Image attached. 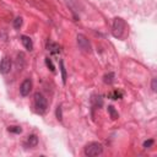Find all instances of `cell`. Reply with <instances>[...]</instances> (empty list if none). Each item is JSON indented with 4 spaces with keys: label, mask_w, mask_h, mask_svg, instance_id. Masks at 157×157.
Instances as JSON below:
<instances>
[{
    "label": "cell",
    "mask_w": 157,
    "mask_h": 157,
    "mask_svg": "<svg viewBox=\"0 0 157 157\" xmlns=\"http://www.w3.org/2000/svg\"><path fill=\"white\" fill-rule=\"evenodd\" d=\"M84 152H85V155L88 156V157H96V156L102 155V152H103V146H102L99 142L92 141V142H88V144L85 146Z\"/></svg>",
    "instance_id": "6da1fadb"
},
{
    "label": "cell",
    "mask_w": 157,
    "mask_h": 157,
    "mask_svg": "<svg viewBox=\"0 0 157 157\" xmlns=\"http://www.w3.org/2000/svg\"><path fill=\"white\" fill-rule=\"evenodd\" d=\"M34 108H36V111L39 114H43L47 111V108H48L47 98L42 93H39V92L34 93Z\"/></svg>",
    "instance_id": "7a4b0ae2"
},
{
    "label": "cell",
    "mask_w": 157,
    "mask_h": 157,
    "mask_svg": "<svg viewBox=\"0 0 157 157\" xmlns=\"http://www.w3.org/2000/svg\"><path fill=\"white\" fill-rule=\"evenodd\" d=\"M124 30H125V22L123 19L120 17H116L114 21H113V25H112V33L116 38H120L124 33Z\"/></svg>",
    "instance_id": "3957f363"
},
{
    "label": "cell",
    "mask_w": 157,
    "mask_h": 157,
    "mask_svg": "<svg viewBox=\"0 0 157 157\" xmlns=\"http://www.w3.org/2000/svg\"><path fill=\"white\" fill-rule=\"evenodd\" d=\"M76 41H77V45H79V48L81 50L90 53V52H91V43H90V41L84 34H77Z\"/></svg>",
    "instance_id": "277c9868"
},
{
    "label": "cell",
    "mask_w": 157,
    "mask_h": 157,
    "mask_svg": "<svg viewBox=\"0 0 157 157\" xmlns=\"http://www.w3.org/2000/svg\"><path fill=\"white\" fill-rule=\"evenodd\" d=\"M31 90H32V81H31L30 79H26V80L21 84V86H20V95H21L22 97H27V96L30 95Z\"/></svg>",
    "instance_id": "5b68a950"
},
{
    "label": "cell",
    "mask_w": 157,
    "mask_h": 157,
    "mask_svg": "<svg viewBox=\"0 0 157 157\" xmlns=\"http://www.w3.org/2000/svg\"><path fill=\"white\" fill-rule=\"evenodd\" d=\"M11 66H12V62H11V59L9 58V57H5L3 60H2V63H0V73L2 74H9L10 73V70H11Z\"/></svg>",
    "instance_id": "8992f818"
},
{
    "label": "cell",
    "mask_w": 157,
    "mask_h": 157,
    "mask_svg": "<svg viewBox=\"0 0 157 157\" xmlns=\"http://www.w3.org/2000/svg\"><path fill=\"white\" fill-rule=\"evenodd\" d=\"M37 144H38V137H37V135L32 134V135L27 136V139H26V141H25L23 145H25L26 147H36Z\"/></svg>",
    "instance_id": "52a82bcc"
},
{
    "label": "cell",
    "mask_w": 157,
    "mask_h": 157,
    "mask_svg": "<svg viewBox=\"0 0 157 157\" xmlns=\"http://www.w3.org/2000/svg\"><path fill=\"white\" fill-rule=\"evenodd\" d=\"M47 49L49 50V53H52V54H58L60 52V45L54 43V42H48Z\"/></svg>",
    "instance_id": "ba28073f"
},
{
    "label": "cell",
    "mask_w": 157,
    "mask_h": 157,
    "mask_svg": "<svg viewBox=\"0 0 157 157\" xmlns=\"http://www.w3.org/2000/svg\"><path fill=\"white\" fill-rule=\"evenodd\" d=\"M21 42H22V44H23V47L27 49V50H32L33 49V42H32V39L28 37V36H21Z\"/></svg>",
    "instance_id": "9c48e42d"
},
{
    "label": "cell",
    "mask_w": 157,
    "mask_h": 157,
    "mask_svg": "<svg viewBox=\"0 0 157 157\" xmlns=\"http://www.w3.org/2000/svg\"><path fill=\"white\" fill-rule=\"evenodd\" d=\"M108 97H109L111 99H120V98L123 97V92H122V91H118V90H116V91L111 92V93L108 95Z\"/></svg>",
    "instance_id": "30bf717a"
},
{
    "label": "cell",
    "mask_w": 157,
    "mask_h": 157,
    "mask_svg": "<svg viewBox=\"0 0 157 157\" xmlns=\"http://www.w3.org/2000/svg\"><path fill=\"white\" fill-rule=\"evenodd\" d=\"M106 84H108V85H111V84H113V81H114V74L113 73H108L107 75H104V80H103Z\"/></svg>",
    "instance_id": "8fae6325"
},
{
    "label": "cell",
    "mask_w": 157,
    "mask_h": 157,
    "mask_svg": "<svg viewBox=\"0 0 157 157\" xmlns=\"http://www.w3.org/2000/svg\"><path fill=\"white\" fill-rule=\"evenodd\" d=\"M108 113L111 114V118H112L113 120H116V119L118 118V112L114 109L113 106H109V107H108Z\"/></svg>",
    "instance_id": "7c38bea8"
},
{
    "label": "cell",
    "mask_w": 157,
    "mask_h": 157,
    "mask_svg": "<svg viewBox=\"0 0 157 157\" xmlns=\"http://www.w3.org/2000/svg\"><path fill=\"white\" fill-rule=\"evenodd\" d=\"M92 103H93V107L96 108V107H101L102 106V98H101V96H98V97H93L92 98Z\"/></svg>",
    "instance_id": "4fadbf2b"
},
{
    "label": "cell",
    "mask_w": 157,
    "mask_h": 157,
    "mask_svg": "<svg viewBox=\"0 0 157 157\" xmlns=\"http://www.w3.org/2000/svg\"><path fill=\"white\" fill-rule=\"evenodd\" d=\"M21 26H22V17H16V19L14 20V27H15L16 30H19Z\"/></svg>",
    "instance_id": "5bb4252c"
},
{
    "label": "cell",
    "mask_w": 157,
    "mask_h": 157,
    "mask_svg": "<svg viewBox=\"0 0 157 157\" xmlns=\"http://www.w3.org/2000/svg\"><path fill=\"white\" fill-rule=\"evenodd\" d=\"M60 70H62V77H63V82L65 84L66 82V71H65V68H64V63L60 62Z\"/></svg>",
    "instance_id": "9a60e30c"
},
{
    "label": "cell",
    "mask_w": 157,
    "mask_h": 157,
    "mask_svg": "<svg viewBox=\"0 0 157 157\" xmlns=\"http://www.w3.org/2000/svg\"><path fill=\"white\" fill-rule=\"evenodd\" d=\"M8 130L10 133H14V134H21V131H22V129L20 127H9Z\"/></svg>",
    "instance_id": "2e32d148"
},
{
    "label": "cell",
    "mask_w": 157,
    "mask_h": 157,
    "mask_svg": "<svg viewBox=\"0 0 157 157\" xmlns=\"http://www.w3.org/2000/svg\"><path fill=\"white\" fill-rule=\"evenodd\" d=\"M45 64H47V66L50 69V71H55V68H54V65H53V63H52V60L49 59V58H45Z\"/></svg>",
    "instance_id": "e0dca14e"
},
{
    "label": "cell",
    "mask_w": 157,
    "mask_h": 157,
    "mask_svg": "<svg viewBox=\"0 0 157 157\" xmlns=\"http://www.w3.org/2000/svg\"><path fill=\"white\" fill-rule=\"evenodd\" d=\"M152 145H153V140H152V139L146 140V141L144 142V147H145V148H148V147H151Z\"/></svg>",
    "instance_id": "ac0fdd59"
},
{
    "label": "cell",
    "mask_w": 157,
    "mask_h": 157,
    "mask_svg": "<svg viewBox=\"0 0 157 157\" xmlns=\"http://www.w3.org/2000/svg\"><path fill=\"white\" fill-rule=\"evenodd\" d=\"M57 118H58L59 120L63 119V116H62V107H60V106H58V108H57Z\"/></svg>",
    "instance_id": "d6986e66"
},
{
    "label": "cell",
    "mask_w": 157,
    "mask_h": 157,
    "mask_svg": "<svg viewBox=\"0 0 157 157\" xmlns=\"http://www.w3.org/2000/svg\"><path fill=\"white\" fill-rule=\"evenodd\" d=\"M151 87H152V91H156V79L152 80V86Z\"/></svg>",
    "instance_id": "ffe728a7"
}]
</instances>
